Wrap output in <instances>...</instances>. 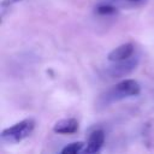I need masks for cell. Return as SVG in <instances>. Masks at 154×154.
Returning a JSON list of instances; mask_svg holds the SVG:
<instances>
[{
	"mask_svg": "<svg viewBox=\"0 0 154 154\" xmlns=\"http://www.w3.org/2000/svg\"><path fill=\"white\" fill-rule=\"evenodd\" d=\"M18 1H22V0H2L1 5L2 6H10V5H13V4L18 2Z\"/></svg>",
	"mask_w": 154,
	"mask_h": 154,
	"instance_id": "obj_9",
	"label": "cell"
},
{
	"mask_svg": "<svg viewBox=\"0 0 154 154\" xmlns=\"http://www.w3.org/2000/svg\"><path fill=\"white\" fill-rule=\"evenodd\" d=\"M105 143V132L101 129H97L95 131H93L89 135V138L85 143V148H84V153H97L100 152V149L102 148Z\"/></svg>",
	"mask_w": 154,
	"mask_h": 154,
	"instance_id": "obj_5",
	"label": "cell"
},
{
	"mask_svg": "<svg viewBox=\"0 0 154 154\" xmlns=\"http://www.w3.org/2000/svg\"><path fill=\"white\" fill-rule=\"evenodd\" d=\"M53 131L61 135H70L78 131V120L76 118H65L53 125Z\"/></svg>",
	"mask_w": 154,
	"mask_h": 154,
	"instance_id": "obj_6",
	"label": "cell"
},
{
	"mask_svg": "<svg viewBox=\"0 0 154 154\" xmlns=\"http://www.w3.org/2000/svg\"><path fill=\"white\" fill-rule=\"evenodd\" d=\"M138 63H140V58L137 55H131L128 59L113 63V65H111L109 67L106 69L105 73L108 78H112V79L123 78V77H126L128 75H130L137 67Z\"/></svg>",
	"mask_w": 154,
	"mask_h": 154,
	"instance_id": "obj_3",
	"label": "cell"
},
{
	"mask_svg": "<svg viewBox=\"0 0 154 154\" xmlns=\"http://www.w3.org/2000/svg\"><path fill=\"white\" fill-rule=\"evenodd\" d=\"M134 52H135V46H134V43L126 42V43H123V45L116 47L114 49H112V51L108 53L107 59H108L111 63L120 61V60L128 59V58H130L131 55H134Z\"/></svg>",
	"mask_w": 154,
	"mask_h": 154,
	"instance_id": "obj_4",
	"label": "cell"
},
{
	"mask_svg": "<svg viewBox=\"0 0 154 154\" xmlns=\"http://www.w3.org/2000/svg\"><path fill=\"white\" fill-rule=\"evenodd\" d=\"M112 5H114L116 7H124V6H136L142 4L144 0H105Z\"/></svg>",
	"mask_w": 154,
	"mask_h": 154,
	"instance_id": "obj_8",
	"label": "cell"
},
{
	"mask_svg": "<svg viewBox=\"0 0 154 154\" xmlns=\"http://www.w3.org/2000/svg\"><path fill=\"white\" fill-rule=\"evenodd\" d=\"M35 129V120L32 118L23 119L10 128H6L1 131V141L6 143H19L23 140L28 138Z\"/></svg>",
	"mask_w": 154,
	"mask_h": 154,
	"instance_id": "obj_2",
	"label": "cell"
},
{
	"mask_svg": "<svg viewBox=\"0 0 154 154\" xmlns=\"http://www.w3.org/2000/svg\"><path fill=\"white\" fill-rule=\"evenodd\" d=\"M85 148V143L84 142H72L66 144L63 149H61V154H77L79 152H83Z\"/></svg>",
	"mask_w": 154,
	"mask_h": 154,
	"instance_id": "obj_7",
	"label": "cell"
},
{
	"mask_svg": "<svg viewBox=\"0 0 154 154\" xmlns=\"http://www.w3.org/2000/svg\"><path fill=\"white\" fill-rule=\"evenodd\" d=\"M140 93H141L140 83L135 79L126 78L118 82L117 84L107 89L103 94H101L99 97V103L102 106H108L111 103L122 101L124 99L137 96Z\"/></svg>",
	"mask_w": 154,
	"mask_h": 154,
	"instance_id": "obj_1",
	"label": "cell"
}]
</instances>
